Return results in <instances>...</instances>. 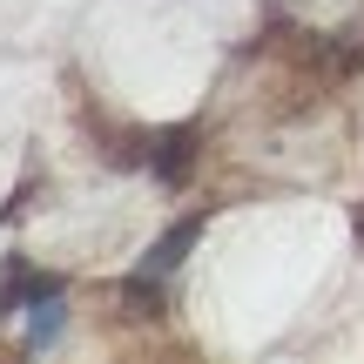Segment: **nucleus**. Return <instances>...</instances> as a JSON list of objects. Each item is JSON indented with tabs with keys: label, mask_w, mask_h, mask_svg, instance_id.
<instances>
[{
	"label": "nucleus",
	"mask_w": 364,
	"mask_h": 364,
	"mask_svg": "<svg viewBox=\"0 0 364 364\" xmlns=\"http://www.w3.org/2000/svg\"><path fill=\"white\" fill-rule=\"evenodd\" d=\"M196 142H203V129H196V122H176V129H156V135H149V169H156L162 189L189 182V169H196Z\"/></svg>",
	"instance_id": "obj_1"
},
{
	"label": "nucleus",
	"mask_w": 364,
	"mask_h": 364,
	"mask_svg": "<svg viewBox=\"0 0 364 364\" xmlns=\"http://www.w3.org/2000/svg\"><path fill=\"white\" fill-rule=\"evenodd\" d=\"M196 236H203V216H182V223H169V236H162V243H149L142 270H149V277H176V270H182V257L196 250Z\"/></svg>",
	"instance_id": "obj_2"
},
{
	"label": "nucleus",
	"mask_w": 364,
	"mask_h": 364,
	"mask_svg": "<svg viewBox=\"0 0 364 364\" xmlns=\"http://www.w3.org/2000/svg\"><path fill=\"white\" fill-rule=\"evenodd\" d=\"M61 331H68V311H61V297H41V304H27V351H48V344H61Z\"/></svg>",
	"instance_id": "obj_3"
}]
</instances>
